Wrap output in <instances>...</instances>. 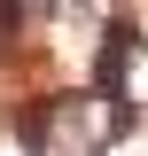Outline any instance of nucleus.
Instances as JSON below:
<instances>
[{
    "label": "nucleus",
    "mask_w": 148,
    "mask_h": 156,
    "mask_svg": "<svg viewBox=\"0 0 148 156\" xmlns=\"http://www.w3.org/2000/svg\"><path fill=\"white\" fill-rule=\"evenodd\" d=\"M125 55H140V31L132 23H109V39H101V94H125Z\"/></svg>",
    "instance_id": "f257e3e1"
},
{
    "label": "nucleus",
    "mask_w": 148,
    "mask_h": 156,
    "mask_svg": "<svg viewBox=\"0 0 148 156\" xmlns=\"http://www.w3.org/2000/svg\"><path fill=\"white\" fill-rule=\"evenodd\" d=\"M16 16H23V0H0V23H16Z\"/></svg>",
    "instance_id": "f03ea898"
}]
</instances>
